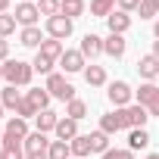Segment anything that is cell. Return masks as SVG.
Here are the masks:
<instances>
[{"instance_id":"6da1fadb","label":"cell","mask_w":159,"mask_h":159,"mask_svg":"<svg viewBox=\"0 0 159 159\" xmlns=\"http://www.w3.org/2000/svg\"><path fill=\"white\" fill-rule=\"evenodd\" d=\"M31 75H34V66L31 62H22V59H7L3 62V81L13 84V88H28L31 84Z\"/></svg>"},{"instance_id":"7a4b0ae2","label":"cell","mask_w":159,"mask_h":159,"mask_svg":"<svg viewBox=\"0 0 159 159\" xmlns=\"http://www.w3.org/2000/svg\"><path fill=\"white\" fill-rule=\"evenodd\" d=\"M119 112V122H122V131L128 128V131H134V128H143L147 125V119H150V112L140 106V103H131V106H125V109H116Z\"/></svg>"},{"instance_id":"3957f363","label":"cell","mask_w":159,"mask_h":159,"mask_svg":"<svg viewBox=\"0 0 159 159\" xmlns=\"http://www.w3.org/2000/svg\"><path fill=\"white\" fill-rule=\"evenodd\" d=\"M25 137H28V125H25V119L13 116V119L7 122V131H3V147H22Z\"/></svg>"},{"instance_id":"277c9868","label":"cell","mask_w":159,"mask_h":159,"mask_svg":"<svg viewBox=\"0 0 159 159\" xmlns=\"http://www.w3.org/2000/svg\"><path fill=\"white\" fill-rule=\"evenodd\" d=\"M134 97H137V103L150 112V116H159V84H140L137 91H134Z\"/></svg>"},{"instance_id":"5b68a950","label":"cell","mask_w":159,"mask_h":159,"mask_svg":"<svg viewBox=\"0 0 159 159\" xmlns=\"http://www.w3.org/2000/svg\"><path fill=\"white\" fill-rule=\"evenodd\" d=\"M47 94L50 97H56V100H62V103H69V100H75V88L66 81L62 75H47Z\"/></svg>"},{"instance_id":"8992f818","label":"cell","mask_w":159,"mask_h":159,"mask_svg":"<svg viewBox=\"0 0 159 159\" xmlns=\"http://www.w3.org/2000/svg\"><path fill=\"white\" fill-rule=\"evenodd\" d=\"M106 97H109V103H112V106L125 109V106H131L134 91H131V84H128V81H112V84H109V91H106Z\"/></svg>"},{"instance_id":"52a82bcc","label":"cell","mask_w":159,"mask_h":159,"mask_svg":"<svg viewBox=\"0 0 159 159\" xmlns=\"http://www.w3.org/2000/svg\"><path fill=\"white\" fill-rule=\"evenodd\" d=\"M47 34L56 38V41H66V38L72 34V19H66L62 13L53 16V19H47Z\"/></svg>"},{"instance_id":"ba28073f","label":"cell","mask_w":159,"mask_h":159,"mask_svg":"<svg viewBox=\"0 0 159 159\" xmlns=\"http://www.w3.org/2000/svg\"><path fill=\"white\" fill-rule=\"evenodd\" d=\"M38 19H41V10H38V3H19V7H16V22H19L22 28H31V25H38Z\"/></svg>"},{"instance_id":"9c48e42d","label":"cell","mask_w":159,"mask_h":159,"mask_svg":"<svg viewBox=\"0 0 159 159\" xmlns=\"http://www.w3.org/2000/svg\"><path fill=\"white\" fill-rule=\"evenodd\" d=\"M59 66H62V72H84V69H88L81 50H66V53L59 56Z\"/></svg>"},{"instance_id":"30bf717a","label":"cell","mask_w":159,"mask_h":159,"mask_svg":"<svg viewBox=\"0 0 159 159\" xmlns=\"http://www.w3.org/2000/svg\"><path fill=\"white\" fill-rule=\"evenodd\" d=\"M137 75H140V78H147V81H153V78H159V59H156L153 53L140 56V59H137Z\"/></svg>"},{"instance_id":"8fae6325","label":"cell","mask_w":159,"mask_h":159,"mask_svg":"<svg viewBox=\"0 0 159 159\" xmlns=\"http://www.w3.org/2000/svg\"><path fill=\"white\" fill-rule=\"evenodd\" d=\"M62 53H66V47H62V41H56V38H47V41L38 47V56H44V59H50V62H59Z\"/></svg>"},{"instance_id":"7c38bea8","label":"cell","mask_w":159,"mask_h":159,"mask_svg":"<svg viewBox=\"0 0 159 159\" xmlns=\"http://www.w3.org/2000/svg\"><path fill=\"white\" fill-rule=\"evenodd\" d=\"M106 25H109V34H125L131 28V16L122 13V10H112V16L106 19Z\"/></svg>"},{"instance_id":"4fadbf2b","label":"cell","mask_w":159,"mask_h":159,"mask_svg":"<svg viewBox=\"0 0 159 159\" xmlns=\"http://www.w3.org/2000/svg\"><path fill=\"white\" fill-rule=\"evenodd\" d=\"M81 53H84V59H94V56H100V53H103V38L88 31V34L81 38Z\"/></svg>"},{"instance_id":"5bb4252c","label":"cell","mask_w":159,"mask_h":159,"mask_svg":"<svg viewBox=\"0 0 159 159\" xmlns=\"http://www.w3.org/2000/svg\"><path fill=\"white\" fill-rule=\"evenodd\" d=\"M125 50H128V44H125V38H122V34H109V38L103 41V53H106V56H112V59H122V56H125Z\"/></svg>"},{"instance_id":"9a60e30c","label":"cell","mask_w":159,"mask_h":159,"mask_svg":"<svg viewBox=\"0 0 159 159\" xmlns=\"http://www.w3.org/2000/svg\"><path fill=\"white\" fill-rule=\"evenodd\" d=\"M50 143H53V140H47V134L34 131V134H28V137H25V143H22V147H25V153H47V150H50Z\"/></svg>"},{"instance_id":"2e32d148","label":"cell","mask_w":159,"mask_h":159,"mask_svg":"<svg viewBox=\"0 0 159 159\" xmlns=\"http://www.w3.org/2000/svg\"><path fill=\"white\" fill-rule=\"evenodd\" d=\"M25 100H28L38 112H44V109L50 106V94H47V88H31V91L25 94Z\"/></svg>"},{"instance_id":"e0dca14e","label":"cell","mask_w":159,"mask_h":159,"mask_svg":"<svg viewBox=\"0 0 159 159\" xmlns=\"http://www.w3.org/2000/svg\"><path fill=\"white\" fill-rule=\"evenodd\" d=\"M56 137H59V140H66V143H69V140H75V137H78V122H75V119H69V116H66V119H59V125H56Z\"/></svg>"},{"instance_id":"ac0fdd59","label":"cell","mask_w":159,"mask_h":159,"mask_svg":"<svg viewBox=\"0 0 159 159\" xmlns=\"http://www.w3.org/2000/svg\"><path fill=\"white\" fill-rule=\"evenodd\" d=\"M38 131L41 134H47V131H56V125H59V116L53 112V109H44V112H38Z\"/></svg>"},{"instance_id":"d6986e66","label":"cell","mask_w":159,"mask_h":159,"mask_svg":"<svg viewBox=\"0 0 159 159\" xmlns=\"http://www.w3.org/2000/svg\"><path fill=\"white\" fill-rule=\"evenodd\" d=\"M69 147H72V156L75 159H84L88 153H94L91 150V134H78L75 140H69Z\"/></svg>"},{"instance_id":"ffe728a7","label":"cell","mask_w":159,"mask_h":159,"mask_svg":"<svg viewBox=\"0 0 159 159\" xmlns=\"http://www.w3.org/2000/svg\"><path fill=\"white\" fill-rule=\"evenodd\" d=\"M22 100H25V97H22L13 84H7V88H3V94H0V103H3V109H13V112L19 109V103H22Z\"/></svg>"},{"instance_id":"44dd1931","label":"cell","mask_w":159,"mask_h":159,"mask_svg":"<svg viewBox=\"0 0 159 159\" xmlns=\"http://www.w3.org/2000/svg\"><path fill=\"white\" fill-rule=\"evenodd\" d=\"M84 81H88L91 88H100V84H106V69H103V66H94V62H91V66L84 69Z\"/></svg>"},{"instance_id":"7402d4cb","label":"cell","mask_w":159,"mask_h":159,"mask_svg":"<svg viewBox=\"0 0 159 159\" xmlns=\"http://www.w3.org/2000/svg\"><path fill=\"white\" fill-rule=\"evenodd\" d=\"M19 44H22V47H41V44H44V38H41V28H38V25H31V28H22V34H19Z\"/></svg>"},{"instance_id":"603a6c76","label":"cell","mask_w":159,"mask_h":159,"mask_svg":"<svg viewBox=\"0 0 159 159\" xmlns=\"http://www.w3.org/2000/svg\"><path fill=\"white\" fill-rule=\"evenodd\" d=\"M150 143V134H147V128H134V131H128V150L134 153V150H143Z\"/></svg>"},{"instance_id":"cb8c5ba5","label":"cell","mask_w":159,"mask_h":159,"mask_svg":"<svg viewBox=\"0 0 159 159\" xmlns=\"http://www.w3.org/2000/svg\"><path fill=\"white\" fill-rule=\"evenodd\" d=\"M59 13L66 16V19H78L84 13V0H62L59 3Z\"/></svg>"},{"instance_id":"d4e9b609","label":"cell","mask_w":159,"mask_h":159,"mask_svg":"<svg viewBox=\"0 0 159 159\" xmlns=\"http://www.w3.org/2000/svg\"><path fill=\"white\" fill-rule=\"evenodd\" d=\"M119 0H91V16H100V19H109L112 16V7Z\"/></svg>"},{"instance_id":"484cf974","label":"cell","mask_w":159,"mask_h":159,"mask_svg":"<svg viewBox=\"0 0 159 159\" xmlns=\"http://www.w3.org/2000/svg\"><path fill=\"white\" fill-rule=\"evenodd\" d=\"M66 116H69V119H75V122H81V119L88 116V103H84V100H78V97H75V100H69V103H66Z\"/></svg>"},{"instance_id":"4316f807","label":"cell","mask_w":159,"mask_h":159,"mask_svg":"<svg viewBox=\"0 0 159 159\" xmlns=\"http://www.w3.org/2000/svg\"><path fill=\"white\" fill-rule=\"evenodd\" d=\"M100 131H106V134H116V131H122L119 112H106V116H100Z\"/></svg>"},{"instance_id":"83f0119b","label":"cell","mask_w":159,"mask_h":159,"mask_svg":"<svg viewBox=\"0 0 159 159\" xmlns=\"http://www.w3.org/2000/svg\"><path fill=\"white\" fill-rule=\"evenodd\" d=\"M91 150L94 153H106L109 150V134L106 131H91Z\"/></svg>"},{"instance_id":"f1b7e54d","label":"cell","mask_w":159,"mask_h":159,"mask_svg":"<svg viewBox=\"0 0 159 159\" xmlns=\"http://www.w3.org/2000/svg\"><path fill=\"white\" fill-rule=\"evenodd\" d=\"M47 153H50V159H72V147L66 140H53Z\"/></svg>"},{"instance_id":"f546056e","label":"cell","mask_w":159,"mask_h":159,"mask_svg":"<svg viewBox=\"0 0 159 159\" xmlns=\"http://www.w3.org/2000/svg\"><path fill=\"white\" fill-rule=\"evenodd\" d=\"M59 3L62 0H38V10H41V16L53 19V16H59Z\"/></svg>"},{"instance_id":"4dcf8cb0","label":"cell","mask_w":159,"mask_h":159,"mask_svg":"<svg viewBox=\"0 0 159 159\" xmlns=\"http://www.w3.org/2000/svg\"><path fill=\"white\" fill-rule=\"evenodd\" d=\"M16 16H10V13H0V38H10L13 31H16Z\"/></svg>"},{"instance_id":"1f68e13d","label":"cell","mask_w":159,"mask_h":159,"mask_svg":"<svg viewBox=\"0 0 159 159\" xmlns=\"http://www.w3.org/2000/svg\"><path fill=\"white\" fill-rule=\"evenodd\" d=\"M159 16V0H140V19Z\"/></svg>"},{"instance_id":"d6a6232c","label":"cell","mask_w":159,"mask_h":159,"mask_svg":"<svg viewBox=\"0 0 159 159\" xmlns=\"http://www.w3.org/2000/svg\"><path fill=\"white\" fill-rule=\"evenodd\" d=\"M16 116H19V119H38V109H34L28 100H22V103H19V109H16Z\"/></svg>"},{"instance_id":"836d02e7","label":"cell","mask_w":159,"mask_h":159,"mask_svg":"<svg viewBox=\"0 0 159 159\" xmlns=\"http://www.w3.org/2000/svg\"><path fill=\"white\" fill-rule=\"evenodd\" d=\"M0 159H25L22 147H0Z\"/></svg>"},{"instance_id":"e575fe53","label":"cell","mask_w":159,"mask_h":159,"mask_svg":"<svg viewBox=\"0 0 159 159\" xmlns=\"http://www.w3.org/2000/svg\"><path fill=\"white\" fill-rule=\"evenodd\" d=\"M103 159H134V153L131 150H106Z\"/></svg>"},{"instance_id":"d590c367","label":"cell","mask_w":159,"mask_h":159,"mask_svg":"<svg viewBox=\"0 0 159 159\" xmlns=\"http://www.w3.org/2000/svg\"><path fill=\"white\" fill-rule=\"evenodd\" d=\"M119 10L122 13H134V10H140V0H119Z\"/></svg>"},{"instance_id":"8d00e7d4","label":"cell","mask_w":159,"mask_h":159,"mask_svg":"<svg viewBox=\"0 0 159 159\" xmlns=\"http://www.w3.org/2000/svg\"><path fill=\"white\" fill-rule=\"evenodd\" d=\"M0 59H3V62L10 59V41L7 38H0Z\"/></svg>"},{"instance_id":"74e56055","label":"cell","mask_w":159,"mask_h":159,"mask_svg":"<svg viewBox=\"0 0 159 159\" xmlns=\"http://www.w3.org/2000/svg\"><path fill=\"white\" fill-rule=\"evenodd\" d=\"M25 159H50V153H25Z\"/></svg>"},{"instance_id":"f35d334b","label":"cell","mask_w":159,"mask_h":159,"mask_svg":"<svg viewBox=\"0 0 159 159\" xmlns=\"http://www.w3.org/2000/svg\"><path fill=\"white\" fill-rule=\"evenodd\" d=\"M153 56L159 59V41H153Z\"/></svg>"},{"instance_id":"ab89813d","label":"cell","mask_w":159,"mask_h":159,"mask_svg":"<svg viewBox=\"0 0 159 159\" xmlns=\"http://www.w3.org/2000/svg\"><path fill=\"white\" fill-rule=\"evenodd\" d=\"M153 34H156V41H159V16H156V25H153Z\"/></svg>"},{"instance_id":"60d3db41","label":"cell","mask_w":159,"mask_h":159,"mask_svg":"<svg viewBox=\"0 0 159 159\" xmlns=\"http://www.w3.org/2000/svg\"><path fill=\"white\" fill-rule=\"evenodd\" d=\"M7 7H10V0H0V13H7Z\"/></svg>"},{"instance_id":"b9f144b4","label":"cell","mask_w":159,"mask_h":159,"mask_svg":"<svg viewBox=\"0 0 159 159\" xmlns=\"http://www.w3.org/2000/svg\"><path fill=\"white\" fill-rule=\"evenodd\" d=\"M143 159H159V153H150V156H143Z\"/></svg>"},{"instance_id":"7bdbcfd3","label":"cell","mask_w":159,"mask_h":159,"mask_svg":"<svg viewBox=\"0 0 159 159\" xmlns=\"http://www.w3.org/2000/svg\"><path fill=\"white\" fill-rule=\"evenodd\" d=\"M22 3H38V0H22Z\"/></svg>"},{"instance_id":"ee69618b","label":"cell","mask_w":159,"mask_h":159,"mask_svg":"<svg viewBox=\"0 0 159 159\" xmlns=\"http://www.w3.org/2000/svg\"><path fill=\"white\" fill-rule=\"evenodd\" d=\"M0 119H3V103H0Z\"/></svg>"},{"instance_id":"f6af8a7d","label":"cell","mask_w":159,"mask_h":159,"mask_svg":"<svg viewBox=\"0 0 159 159\" xmlns=\"http://www.w3.org/2000/svg\"><path fill=\"white\" fill-rule=\"evenodd\" d=\"M0 147H3V134H0Z\"/></svg>"},{"instance_id":"bcb514c9","label":"cell","mask_w":159,"mask_h":159,"mask_svg":"<svg viewBox=\"0 0 159 159\" xmlns=\"http://www.w3.org/2000/svg\"><path fill=\"white\" fill-rule=\"evenodd\" d=\"M0 78H3V66H0Z\"/></svg>"},{"instance_id":"7dc6e473","label":"cell","mask_w":159,"mask_h":159,"mask_svg":"<svg viewBox=\"0 0 159 159\" xmlns=\"http://www.w3.org/2000/svg\"><path fill=\"white\" fill-rule=\"evenodd\" d=\"M72 159H75V156H72Z\"/></svg>"}]
</instances>
